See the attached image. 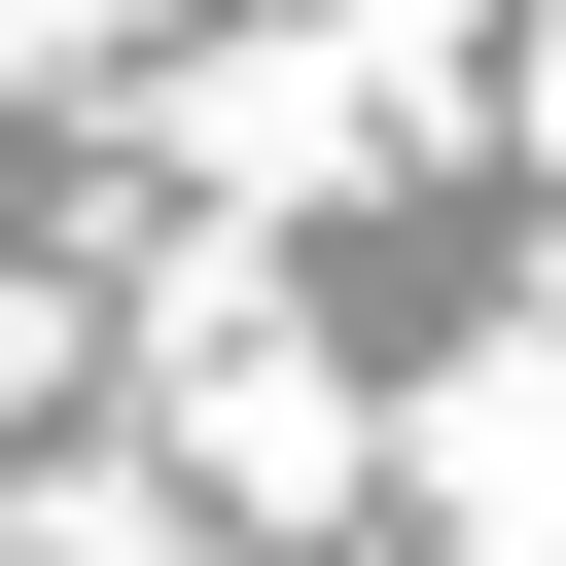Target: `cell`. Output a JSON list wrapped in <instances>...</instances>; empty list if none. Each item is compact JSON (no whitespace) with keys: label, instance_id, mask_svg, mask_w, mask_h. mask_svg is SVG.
<instances>
[{"label":"cell","instance_id":"1","mask_svg":"<svg viewBox=\"0 0 566 566\" xmlns=\"http://www.w3.org/2000/svg\"><path fill=\"white\" fill-rule=\"evenodd\" d=\"M424 531L460 566H566V354H460L424 389Z\"/></svg>","mask_w":566,"mask_h":566},{"label":"cell","instance_id":"2","mask_svg":"<svg viewBox=\"0 0 566 566\" xmlns=\"http://www.w3.org/2000/svg\"><path fill=\"white\" fill-rule=\"evenodd\" d=\"M0 566H142V531H71V495H35V531H0Z\"/></svg>","mask_w":566,"mask_h":566}]
</instances>
